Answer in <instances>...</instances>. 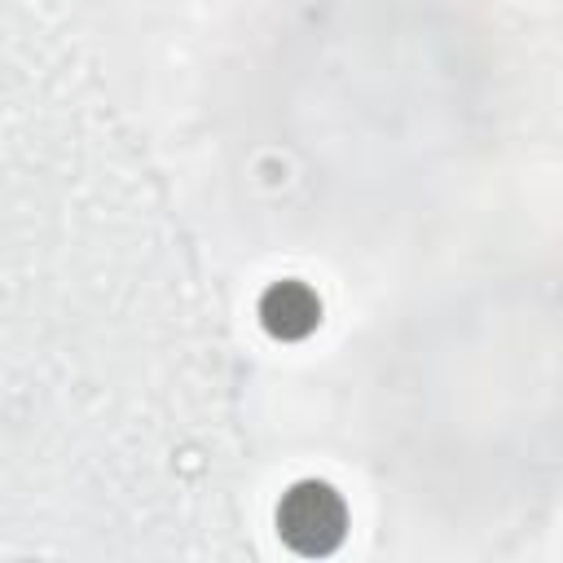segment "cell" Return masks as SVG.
Masks as SVG:
<instances>
[{
  "label": "cell",
  "instance_id": "cell-1",
  "mask_svg": "<svg viewBox=\"0 0 563 563\" xmlns=\"http://www.w3.org/2000/svg\"><path fill=\"white\" fill-rule=\"evenodd\" d=\"M277 523L299 554H325L343 537V506L325 484H303L282 501Z\"/></svg>",
  "mask_w": 563,
  "mask_h": 563
}]
</instances>
